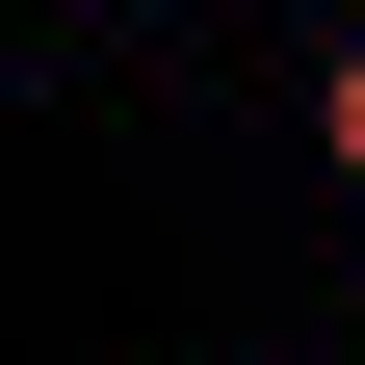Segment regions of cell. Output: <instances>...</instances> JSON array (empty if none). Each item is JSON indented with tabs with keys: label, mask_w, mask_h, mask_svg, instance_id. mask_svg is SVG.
<instances>
[{
	"label": "cell",
	"mask_w": 365,
	"mask_h": 365,
	"mask_svg": "<svg viewBox=\"0 0 365 365\" xmlns=\"http://www.w3.org/2000/svg\"><path fill=\"white\" fill-rule=\"evenodd\" d=\"M313 26H365V0H313Z\"/></svg>",
	"instance_id": "cell-2"
},
{
	"label": "cell",
	"mask_w": 365,
	"mask_h": 365,
	"mask_svg": "<svg viewBox=\"0 0 365 365\" xmlns=\"http://www.w3.org/2000/svg\"><path fill=\"white\" fill-rule=\"evenodd\" d=\"M313 157H339V182H365V26H339V78H313Z\"/></svg>",
	"instance_id": "cell-1"
}]
</instances>
